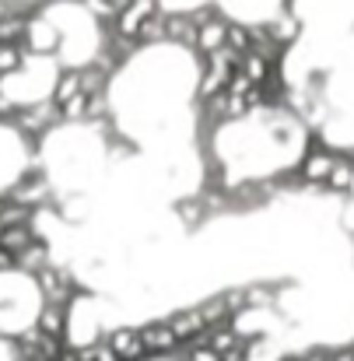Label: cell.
<instances>
[{
    "label": "cell",
    "instance_id": "cell-1",
    "mask_svg": "<svg viewBox=\"0 0 354 361\" xmlns=\"http://www.w3.org/2000/svg\"><path fill=\"white\" fill-rule=\"evenodd\" d=\"M140 344H144L147 355H172V351L179 348V341H176V334H172L169 323H151V326H144V330H140Z\"/></svg>",
    "mask_w": 354,
    "mask_h": 361
},
{
    "label": "cell",
    "instance_id": "cell-12",
    "mask_svg": "<svg viewBox=\"0 0 354 361\" xmlns=\"http://www.w3.org/2000/svg\"><path fill=\"white\" fill-rule=\"evenodd\" d=\"M354 183V169L348 161H334V169H330V176H326V186L330 190H337V193H344L348 186Z\"/></svg>",
    "mask_w": 354,
    "mask_h": 361
},
{
    "label": "cell",
    "instance_id": "cell-7",
    "mask_svg": "<svg viewBox=\"0 0 354 361\" xmlns=\"http://www.w3.org/2000/svg\"><path fill=\"white\" fill-rule=\"evenodd\" d=\"M56 113H60V109H56L53 102H46V106H32V109H25V113L18 116V126L28 130V133H39L49 120H56Z\"/></svg>",
    "mask_w": 354,
    "mask_h": 361
},
{
    "label": "cell",
    "instance_id": "cell-5",
    "mask_svg": "<svg viewBox=\"0 0 354 361\" xmlns=\"http://www.w3.org/2000/svg\"><path fill=\"white\" fill-rule=\"evenodd\" d=\"M169 326H172V334H176V341H179V344H193V341L207 330V326H204V319H200V312H179Z\"/></svg>",
    "mask_w": 354,
    "mask_h": 361
},
{
    "label": "cell",
    "instance_id": "cell-11",
    "mask_svg": "<svg viewBox=\"0 0 354 361\" xmlns=\"http://www.w3.org/2000/svg\"><path fill=\"white\" fill-rule=\"evenodd\" d=\"M74 95H81V74H63L60 85H56V95H53V106H67Z\"/></svg>",
    "mask_w": 354,
    "mask_h": 361
},
{
    "label": "cell",
    "instance_id": "cell-3",
    "mask_svg": "<svg viewBox=\"0 0 354 361\" xmlns=\"http://www.w3.org/2000/svg\"><path fill=\"white\" fill-rule=\"evenodd\" d=\"M49 249H46V242L42 239H32L18 256H14V270H25V274H42L46 267H49Z\"/></svg>",
    "mask_w": 354,
    "mask_h": 361
},
{
    "label": "cell",
    "instance_id": "cell-14",
    "mask_svg": "<svg viewBox=\"0 0 354 361\" xmlns=\"http://www.w3.org/2000/svg\"><path fill=\"white\" fill-rule=\"evenodd\" d=\"M88 106H92V102H88V95L81 92V95H74L67 106H60V113H63V116H71V120H78V116H85V113H88Z\"/></svg>",
    "mask_w": 354,
    "mask_h": 361
},
{
    "label": "cell",
    "instance_id": "cell-15",
    "mask_svg": "<svg viewBox=\"0 0 354 361\" xmlns=\"http://www.w3.org/2000/svg\"><path fill=\"white\" fill-rule=\"evenodd\" d=\"M190 361H221V358H218L211 348H193V351H190Z\"/></svg>",
    "mask_w": 354,
    "mask_h": 361
},
{
    "label": "cell",
    "instance_id": "cell-17",
    "mask_svg": "<svg viewBox=\"0 0 354 361\" xmlns=\"http://www.w3.org/2000/svg\"><path fill=\"white\" fill-rule=\"evenodd\" d=\"M183 218H193V221H197V218H200V207H197V204H193V207L186 204V207H183Z\"/></svg>",
    "mask_w": 354,
    "mask_h": 361
},
{
    "label": "cell",
    "instance_id": "cell-10",
    "mask_svg": "<svg viewBox=\"0 0 354 361\" xmlns=\"http://www.w3.org/2000/svg\"><path fill=\"white\" fill-rule=\"evenodd\" d=\"M267 35H270V42L281 49V46H288V42H295V35H298V21L295 18H281V21H270V28H267Z\"/></svg>",
    "mask_w": 354,
    "mask_h": 361
},
{
    "label": "cell",
    "instance_id": "cell-8",
    "mask_svg": "<svg viewBox=\"0 0 354 361\" xmlns=\"http://www.w3.org/2000/svg\"><path fill=\"white\" fill-rule=\"evenodd\" d=\"M32 239H39V235L32 232V225H11V228L0 232V249H7L11 256H18Z\"/></svg>",
    "mask_w": 354,
    "mask_h": 361
},
{
    "label": "cell",
    "instance_id": "cell-4",
    "mask_svg": "<svg viewBox=\"0 0 354 361\" xmlns=\"http://www.w3.org/2000/svg\"><path fill=\"white\" fill-rule=\"evenodd\" d=\"M35 330H39L42 337H56V341H63V334H67V312H63V305H46V309L39 312Z\"/></svg>",
    "mask_w": 354,
    "mask_h": 361
},
{
    "label": "cell",
    "instance_id": "cell-16",
    "mask_svg": "<svg viewBox=\"0 0 354 361\" xmlns=\"http://www.w3.org/2000/svg\"><path fill=\"white\" fill-rule=\"evenodd\" d=\"M7 270H14V256L7 249H0V274H7Z\"/></svg>",
    "mask_w": 354,
    "mask_h": 361
},
{
    "label": "cell",
    "instance_id": "cell-18",
    "mask_svg": "<svg viewBox=\"0 0 354 361\" xmlns=\"http://www.w3.org/2000/svg\"><path fill=\"white\" fill-rule=\"evenodd\" d=\"M284 361H295V358H284Z\"/></svg>",
    "mask_w": 354,
    "mask_h": 361
},
{
    "label": "cell",
    "instance_id": "cell-9",
    "mask_svg": "<svg viewBox=\"0 0 354 361\" xmlns=\"http://www.w3.org/2000/svg\"><path fill=\"white\" fill-rule=\"evenodd\" d=\"M193 46H200L204 53L221 49V46H225V21H207V25H200V28H197V42H193Z\"/></svg>",
    "mask_w": 354,
    "mask_h": 361
},
{
    "label": "cell",
    "instance_id": "cell-6",
    "mask_svg": "<svg viewBox=\"0 0 354 361\" xmlns=\"http://www.w3.org/2000/svg\"><path fill=\"white\" fill-rule=\"evenodd\" d=\"M334 161H337L334 154H326V151H312V154L302 161V179H305V183H326Z\"/></svg>",
    "mask_w": 354,
    "mask_h": 361
},
{
    "label": "cell",
    "instance_id": "cell-2",
    "mask_svg": "<svg viewBox=\"0 0 354 361\" xmlns=\"http://www.w3.org/2000/svg\"><path fill=\"white\" fill-rule=\"evenodd\" d=\"M106 344L113 348V355H116L119 361H144L147 358V351H144V344H140V330H133V326L116 330Z\"/></svg>",
    "mask_w": 354,
    "mask_h": 361
},
{
    "label": "cell",
    "instance_id": "cell-13",
    "mask_svg": "<svg viewBox=\"0 0 354 361\" xmlns=\"http://www.w3.org/2000/svg\"><path fill=\"white\" fill-rule=\"evenodd\" d=\"M21 67V49L18 46H0V78L14 74Z\"/></svg>",
    "mask_w": 354,
    "mask_h": 361
}]
</instances>
